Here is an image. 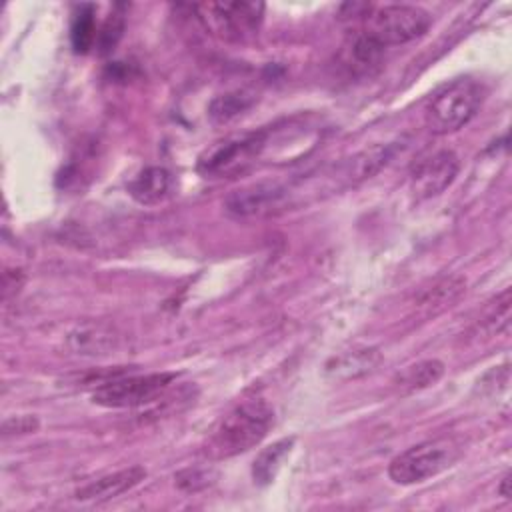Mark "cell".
<instances>
[{"label":"cell","mask_w":512,"mask_h":512,"mask_svg":"<svg viewBox=\"0 0 512 512\" xmlns=\"http://www.w3.org/2000/svg\"><path fill=\"white\" fill-rule=\"evenodd\" d=\"M274 424V410L264 398H248L234 406L214 428L204 452L214 458H232L258 446Z\"/></svg>","instance_id":"obj_1"},{"label":"cell","mask_w":512,"mask_h":512,"mask_svg":"<svg viewBox=\"0 0 512 512\" xmlns=\"http://www.w3.org/2000/svg\"><path fill=\"white\" fill-rule=\"evenodd\" d=\"M484 98L482 86L472 78H458L440 88L424 110L426 126L432 134H452L466 126L478 112Z\"/></svg>","instance_id":"obj_2"},{"label":"cell","mask_w":512,"mask_h":512,"mask_svg":"<svg viewBox=\"0 0 512 512\" xmlns=\"http://www.w3.org/2000/svg\"><path fill=\"white\" fill-rule=\"evenodd\" d=\"M430 14L412 4L372 6L362 18V30L384 48L398 46L420 38L430 28Z\"/></svg>","instance_id":"obj_3"},{"label":"cell","mask_w":512,"mask_h":512,"mask_svg":"<svg viewBox=\"0 0 512 512\" xmlns=\"http://www.w3.org/2000/svg\"><path fill=\"white\" fill-rule=\"evenodd\" d=\"M458 460V448L450 440H426L394 456L388 464L392 482L410 486L438 476Z\"/></svg>","instance_id":"obj_4"},{"label":"cell","mask_w":512,"mask_h":512,"mask_svg":"<svg viewBox=\"0 0 512 512\" xmlns=\"http://www.w3.org/2000/svg\"><path fill=\"white\" fill-rule=\"evenodd\" d=\"M204 28L226 42H244L252 38L264 18L262 2H206L194 4Z\"/></svg>","instance_id":"obj_5"},{"label":"cell","mask_w":512,"mask_h":512,"mask_svg":"<svg viewBox=\"0 0 512 512\" xmlns=\"http://www.w3.org/2000/svg\"><path fill=\"white\" fill-rule=\"evenodd\" d=\"M174 378L172 372L112 378L92 392V402L104 408H138L158 400Z\"/></svg>","instance_id":"obj_6"},{"label":"cell","mask_w":512,"mask_h":512,"mask_svg":"<svg viewBox=\"0 0 512 512\" xmlns=\"http://www.w3.org/2000/svg\"><path fill=\"white\" fill-rule=\"evenodd\" d=\"M266 146V134H246L238 138H226L222 142H216L210 146L200 158H198V172L206 178L226 176L234 174L238 170H244Z\"/></svg>","instance_id":"obj_7"},{"label":"cell","mask_w":512,"mask_h":512,"mask_svg":"<svg viewBox=\"0 0 512 512\" xmlns=\"http://www.w3.org/2000/svg\"><path fill=\"white\" fill-rule=\"evenodd\" d=\"M460 168L452 150H438L424 158L410 174V192L416 200H428L444 192L456 178Z\"/></svg>","instance_id":"obj_8"},{"label":"cell","mask_w":512,"mask_h":512,"mask_svg":"<svg viewBox=\"0 0 512 512\" xmlns=\"http://www.w3.org/2000/svg\"><path fill=\"white\" fill-rule=\"evenodd\" d=\"M288 198V188L278 182H256L230 192L224 210L234 218L264 216L278 210Z\"/></svg>","instance_id":"obj_9"},{"label":"cell","mask_w":512,"mask_h":512,"mask_svg":"<svg viewBox=\"0 0 512 512\" xmlns=\"http://www.w3.org/2000/svg\"><path fill=\"white\" fill-rule=\"evenodd\" d=\"M144 478H146V470L142 466H130V468L100 476L96 480H90L88 484L80 486L74 492V498L82 500V502L112 500L128 490H132L134 486H138Z\"/></svg>","instance_id":"obj_10"},{"label":"cell","mask_w":512,"mask_h":512,"mask_svg":"<svg viewBox=\"0 0 512 512\" xmlns=\"http://www.w3.org/2000/svg\"><path fill=\"white\" fill-rule=\"evenodd\" d=\"M466 292V280L462 276H446L426 288L414 302V312L418 318H434L440 312L454 306Z\"/></svg>","instance_id":"obj_11"},{"label":"cell","mask_w":512,"mask_h":512,"mask_svg":"<svg viewBox=\"0 0 512 512\" xmlns=\"http://www.w3.org/2000/svg\"><path fill=\"white\" fill-rule=\"evenodd\" d=\"M118 346V334L106 324H78L68 334V348L80 356H106Z\"/></svg>","instance_id":"obj_12"},{"label":"cell","mask_w":512,"mask_h":512,"mask_svg":"<svg viewBox=\"0 0 512 512\" xmlns=\"http://www.w3.org/2000/svg\"><path fill=\"white\" fill-rule=\"evenodd\" d=\"M382 362V352L376 346H362L332 358L326 364V374L334 380H354L376 370Z\"/></svg>","instance_id":"obj_13"},{"label":"cell","mask_w":512,"mask_h":512,"mask_svg":"<svg viewBox=\"0 0 512 512\" xmlns=\"http://www.w3.org/2000/svg\"><path fill=\"white\" fill-rule=\"evenodd\" d=\"M172 190V174L162 166H148L144 168L130 184V196L144 206L158 204L168 198Z\"/></svg>","instance_id":"obj_14"},{"label":"cell","mask_w":512,"mask_h":512,"mask_svg":"<svg viewBox=\"0 0 512 512\" xmlns=\"http://www.w3.org/2000/svg\"><path fill=\"white\" fill-rule=\"evenodd\" d=\"M442 374L444 362H440L438 358H428L406 366L402 372L396 374L392 384L400 394H412L436 384L442 378Z\"/></svg>","instance_id":"obj_15"},{"label":"cell","mask_w":512,"mask_h":512,"mask_svg":"<svg viewBox=\"0 0 512 512\" xmlns=\"http://www.w3.org/2000/svg\"><path fill=\"white\" fill-rule=\"evenodd\" d=\"M292 446H294V438H282V440H276L270 446L262 448L252 464L254 482L260 486L270 484L276 478L284 458L290 454Z\"/></svg>","instance_id":"obj_16"},{"label":"cell","mask_w":512,"mask_h":512,"mask_svg":"<svg viewBox=\"0 0 512 512\" xmlns=\"http://www.w3.org/2000/svg\"><path fill=\"white\" fill-rule=\"evenodd\" d=\"M254 102H256L254 92L244 90V88L242 90H230V92H224V94L216 96L208 104V116L216 124H226V122L234 120L236 116L244 114Z\"/></svg>","instance_id":"obj_17"},{"label":"cell","mask_w":512,"mask_h":512,"mask_svg":"<svg viewBox=\"0 0 512 512\" xmlns=\"http://www.w3.org/2000/svg\"><path fill=\"white\" fill-rule=\"evenodd\" d=\"M98 30H96V8L92 4L76 6L72 26H70V40L72 48L78 54H86L90 48L96 46Z\"/></svg>","instance_id":"obj_18"},{"label":"cell","mask_w":512,"mask_h":512,"mask_svg":"<svg viewBox=\"0 0 512 512\" xmlns=\"http://www.w3.org/2000/svg\"><path fill=\"white\" fill-rule=\"evenodd\" d=\"M392 154H394V146H390V144L372 146V148L362 150L360 154H356V156L350 160L348 178H350L352 182H360V180H366V178L374 176L382 166L388 164V160L392 158Z\"/></svg>","instance_id":"obj_19"},{"label":"cell","mask_w":512,"mask_h":512,"mask_svg":"<svg viewBox=\"0 0 512 512\" xmlns=\"http://www.w3.org/2000/svg\"><path fill=\"white\" fill-rule=\"evenodd\" d=\"M348 62H352L356 68H370L376 62H380L384 54V46L378 44L368 34L360 32L354 36V40L348 46Z\"/></svg>","instance_id":"obj_20"},{"label":"cell","mask_w":512,"mask_h":512,"mask_svg":"<svg viewBox=\"0 0 512 512\" xmlns=\"http://www.w3.org/2000/svg\"><path fill=\"white\" fill-rule=\"evenodd\" d=\"M482 326L488 330L490 336L508 332V328H510V290L508 288L496 298V304L486 314Z\"/></svg>","instance_id":"obj_21"},{"label":"cell","mask_w":512,"mask_h":512,"mask_svg":"<svg viewBox=\"0 0 512 512\" xmlns=\"http://www.w3.org/2000/svg\"><path fill=\"white\" fill-rule=\"evenodd\" d=\"M122 32H124L122 12H110L108 18L104 20L102 28L98 30V38H96V48L100 50V54L112 52L114 46L118 44V40L122 38Z\"/></svg>","instance_id":"obj_22"},{"label":"cell","mask_w":512,"mask_h":512,"mask_svg":"<svg viewBox=\"0 0 512 512\" xmlns=\"http://www.w3.org/2000/svg\"><path fill=\"white\" fill-rule=\"evenodd\" d=\"M176 484L186 492H198L212 484V472L204 468H186L176 474Z\"/></svg>","instance_id":"obj_23"},{"label":"cell","mask_w":512,"mask_h":512,"mask_svg":"<svg viewBox=\"0 0 512 512\" xmlns=\"http://www.w3.org/2000/svg\"><path fill=\"white\" fill-rule=\"evenodd\" d=\"M40 428V422L36 416L30 414H20V416H10L2 422V436H22V434H32Z\"/></svg>","instance_id":"obj_24"},{"label":"cell","mask_w":512,"mask_h":512,"mask_svg":"<svg viewBox=\"0 0 512 512\" xmlns=\"http://www.w3.org/2000/svg\"><path fill=\"white\" fill-rule=\"evenodd\" d=\"M500 496L504 498H510V474H506L500 482Z\"/></svg>","instance_id":"obj_25"}]
</instances>
